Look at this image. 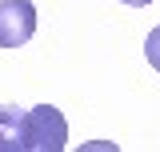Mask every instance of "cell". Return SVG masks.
Returning <instances> with one entry per match:
<instances>
[{"mask_svg": "<svg viewBox=\"0 0 160 152\" xmlns=\"http://www.w3.org/2000/svg\"><path fill=\"white\" fill-rule=\"evenodd\" d=\"M144 56H148V64L160 72V24L148 32V36H144Z\"/></svg>", "mask_w": 160, "mask_h": 152, "instance_id": "277c9868", "label": "cell"}, {"mask_svg": "<svg viewBox=\"0 0 160 152\" xmlns=\"http://www.w3.org/2000/svg\"><path fill=\"white\" fill-rule=\"evenodd\" d=\"M0 152H24V108H0Z\"/></svg>", "mask_w": 160, "mask_h": 152, "instance_id": "3957f363", "label": "cell"}, {"mask_svg": "<svg viewBox=\"0 0 160 152\" xmlns=\"http://www.w3.org/2000/svg\"><path fill=\"white\" fill-rule=\"evenodd\" d=\"M36 36L32 0H0V48H20Z\"/></svg>", "mask_w": 160, "mask_h": 152, "instance_id": "7a4b0ae2", "label": "cell"}, {"mask_svg": "<svg viewBox=\"0 0 160 152\" xmlns=\"http://www.w3.org/2000/svg\"><path fill=\"white\" fill-rule=\"evenodd\" d=\"M120 4H128V8H144V4H152V0H120Z\"/></svg>", "mask_w": 160, "mask_h": 152, "instance_id": "5b68a950", "label": "cell"}, {"mask_svg": "<svg viewBox=\"0 0 160 152\" xmlns=\"http://www.w3.org/2000/svg\"><path fill=\"white\" fill-rule=\"evenodd\" d=\"M68 120L52 104H36L24 112V152H64Z\"/></svg>", "mask_w": 160, "mask_h": 152, "instance_id": "6da1fadb", "label": "cell"}]
</instances>
